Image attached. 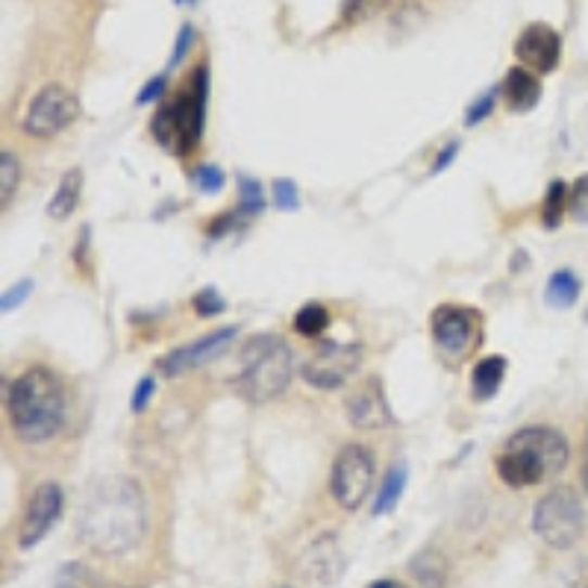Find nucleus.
I'll return each mask as SVG.
<instances>
[{"instance_id": "nucleus-1", "label": "nucleus", "mask_w": 588, "mask_h": 588, "mask_svg": "<svg viewBox=\"0 0 588 588\" xmlns=\"http://www.w3.org/2000/svg\"><path fill=\"white\" fill-rule=\"evenodd\" d=\"M148 500L130 477H106L89 488L77 517V536L98 557H124L144 541Z\"/></svg>"}, {"instance_id": "nucleus-2", "label": "nucleus", "mask_w": 588, "mask_h": 588, "mask_svg": "<svg viewBox=\"0 0 588 588\" xmlns=\"http://www.w3.org/2000/svg\"><path fill=\"white\" fill-rule=\"evenodd\" d=\"M7 416L21 442L27 445L51 442L68 416L62 376L48 366L27 368L7 388Z\"/></svg>"}, {"instance_id": "nucleus-3", "label": "nucleus", "mask_w": 588, "mask_h": 588, "mask_svg": "<svg viewBox=\"0 0 588 588\" xmlns=\"http://www.w3.org/2000/svg\"><path fill=\"white\" fill-rule=\"evenodd\" d=\"M571 459L568 438L553 426H524L507 438L495 457V471L509 488H529L559 477Z\"/></svg>"}, {"instance_id": "nucleus-4", "label": "nucleus", "mask_w": 588, "mask_h": 588, "mask_svg": "<svg viewBox=\"0 0 588 588\" xmlns=\"http://www.w3.org/2000/svg\"><path fill=\"white\" fill-rule=\"evenodd\" d=\"M294 374V354L283 335H254L239 354L235 388L247 404H271L283 395Z\"/></svg>"}, {"instance_id": "nucleus-5", "label": "nucleus", "mask_w": 588, "mask_h": 588, "mask_svg": "<svg viewBox=\"0 0 588 588\" xmlns=\"http://www.w3.org/2000/svg\"><path fill=\"white\" fill-rule=\"evenodd\" d=\"M209 72L197 65L174 101H165L151 122V132L165 151L189 156L203 139L206 124V94H209Z\"/></svg>"}, {"instance_id": "nucleus-6", "label": "nucleus", "mask_w": 588, "mask_h": 588, "mask_svg": "<svg viewBox=\"0 0 588 588\" xmlns=\"http://www.w3.org/2000/svg\"><path fill=\"white\" fill-rule=\"evenodd\" d=\"M583 529H586V509H583L577 488L553 486L533 509V533L548 548H574L583 536Z\"/></svg>"}, {"instance_id": "nucleus-7", "label": "nucleus", "mask_w": 588, "mask_h": 588, "mask_svg": "<svg viewBox=\"0 0 588 588\" xmlns=\"http://www.w3.org/2000/svg\"><path fill=\"white\" fill-rule=\"evenodd\" d=\"M374 450L366 445H345L338 450V457L330 471V491H333L335 503L347 512H354L366 503L368 491L374 486Z\"/></svg>"}, {"instance_id": "nucleus-8", "label": "nucleus", "mask_w": 588, "mask_h": 588, "mask_svg": "<svg viewBox=\"0 0 588 588\" xmlns=\"http://www.w3.org/2000/svg\"><path fill=\"white\" fill-rule=\"evenodd\" d=\"M362 356H366V347L359 342H333L330 338V342H321L315 354H309V359L301 366V374L312 388L335 392L359 371Z\"/></svg>"}, {"instance_id": "nucleus-9", "label": "nucleus", "mask_w": 588, "mask_h": 588, "mask_svg": "<svg viewBox=\"0 0 588 588\" xmlns=\"http://www.w3.org/2000/svg\"><path fill=\"white\" fill-rule=\"evenodd\" d=\"M77 115H80L77 94L68 92L62 82H48L30 101L21 127H24V132L33 136V139H51V136L65 130L68 124L77 122Z\"/></svg>"}, {"instance_id": "nucleus-10", "label": "nucleus", "mask_w": 588, "mask_h": 588, "mask_svg": "<svg viewBox=\"0 0 588 588\" xmlns=\"http://www.w3.org/2000/svg\"><path fill=\"white\" fill-rule=\"evenodd\" d=\"M62 509H65V491H62L60 483H41L27 500V509H24V517H21L18 548H36L41 538L51 533L53 524L60 521Z\"/></svg>"}, {"instance_id": "nucleus-11", "label": "nucleus", "mask_w": 588, "mask_h": 588, "mask_svg": "<svg viewBox=\"0 0 588 588\" xmlns=\"http://www.w3.org/2000/svg\"><path fill=\"white\" fill-rule=\"evenodd\" d=\"M562 56V36L550 24H527L515 39V60L536 74L557 72Z\"/></svg>"}, {"instance_id": "nucleus-12", "label": "nucleus", "mask_w": 588, "mask_h": 588, "mask_svg": "<svg viewBox=\"0 0 588 588\" xmlns=\"http://www.w3.org/2000/svg\"><path fill=\"white\" fill-rule=\"evenodd\" d=\"M477 312H471L465 306L445 304L433 312V342H436L445 354H468L471 345H474V338H477Z\"/></svg>"}, {"instance_id": "nucleus-13", "label": "nucleus", "mask_w": 588, "mask_h": 588, "mask_svg": "<svg viewBox=\"0 0 588 588\" xmlns=\"http://www.w3.org/2000/svg\"><path fill=\"white\" fill-rule=\"evenodd\" d=\"M239 333V327H223V330H215V333L203 335V338H194L192 345H183L165 354L156 366H159V374L163 376H180L186 371H192L197 366H206L209 359L221 354L223 347L230 345Z\"/></svg>"}, {"instance_id": "nucleus-14", "label": "nucleus", "mask_w": 588, "mask_h": 588, "mask_svg": "<svg viewBox=\"0 0 588 588\" xmlns=\"http://www.w3.org/2000/svg\"><path fill=\"white\" fill-rule=\"evenodd\" d=\"M347 421L362 430V433H371V430H383L392 421V412H388L386 392L380 386L376 376H368L362 386H356L347 397Z\"/></svg>"}, {"instance_id": "nucleus-15", "label": "nucleus", "mask_w": 588, "mask_h": 588, "mask_svg": "<svg viewBox=\"0 0 588 588\" xmlns=\"http://www.w3.org/2000/svg\"><path fill=\"white\" fill-rule=\"evenodd\" d=\"M500 94L512 112H529L536 110V103L541 101V82L538 74L524 68V65H512L500 82Z\"/></svg>"}, {"instance_id": "nucleus-16", "label": "nucleus", "mask_w": 588, "mask_h": 588, "mask_svg": "<svg viewBox=\"0 0 588 588\" xmlns=\"http://www.w3.org/2000/svg\"><path fill=\"white\" fill-rule=\"evenodd\" d=\"M507 376V359L503 356H483L474 371H471V388L477 400H488L497 395V388L503 386Z\"/></svg>"}, {"instance_id": "nucleus-17", "label": "nucleus", "mask_w": 588, "mask_h": 588, "mask_svg": "<svg viewBox=\"0 0 588 588\" xmlns=\"http://www.w3.org/2000/svg\"><path fill=\"white\" fill-rule=\"evenodd\" d=\"M80 194H82V171L80 168H72V171L62 177L60 186H56V192H53L51 203H48V215L56 218V221H65V218L80 206Z\"/></svg>"}, {"instance_id": "nucleus-18", "label": "nucleus", "mask_w": 588, "mask_h": 588, "mask_svg": "<svg viewBox=\"0 0 588 588\" xmlns=\"http://www.w3.org/2000/svg\"><path fill=\"white\" fill-rule=\"evenodd\" d=\"M406 480H409V474H406V465L404 462H397V465L388 468V474L383 477V483H380V491H376V500H374V515H386V512H392V509L400 503V497H404L406 491Z\"/></svg>"}, {"instance_id": "nucleus-19", "label": "nucleus", "mask_w": 588, "mask_h": 588, "mask_svg": "<svg viewBox=\"0 0 588 588\" xmlns=\"http://www.w3.org/2000/svg\"><path fill=\"white\" fill-rule=\"evenodd\" d=\"M409 568H412L416 579L424 588H445L447 562L438 550H424V553H418V557L409 562Z\"/></svg>"}, {"instance_id": "nucleus-20", "label": "nucleus", "mask_w": 588, "mask_h": 588, "mask_svg": "<svg viewBox=\"0 0 588 588\" xmlns=\"http://www.w3.org/2000/svg\"><path fill=\"white\" fill-rule=\"evenodd\" d=\"M545 294H548V306H553V309H568V306L577 304L579 277L574 274V271H568V268H562V271L550 277Z\"/></svg>"}, {"instance_id": "nucleus-21", "label": "nucleus", "mask_w": 588, "mask_h": 588, "mask_svg": "<svg viewBox=\"0 0 588 588\" xmlns=\"http://www.w3.org/2000/svg\"><path fill=\"white\" fill-rule=\"evenodd\" d=\"M330 327V312L321 304H306L294 315V333L304 338H321Z\"/></svg>"}, {"instance_id": "nucleus-22", "label": "nucleus", "mask_w": 588, "mask_h": 588, "mask_svg": "<svg viewBox=\"0 0 588 588\" xmlns=\"http://www.w3.org/2000/svg\"><path fill=\"white\" fill-rule=\"evenodd\" d=\"M568 186L557 180V183L548 186V194H545V203H541V221L548 230H557L562 215L568 209Z\"/></svg>"}, {"instance_id": "nucleus-23", "label": "nucleus", "mask_w": 588, "mask_h": 588, "mask_svg": "<svg viewBox=\"0 0 588 588\" xmlns=\"http://www.w3.org/2000/svg\"><path fill=\"white\" fill-rule=\"evenodd\" d=\"M18 180H21L18 159H15V153L3 148V151H0V203H3V209L10 206L15 192H18Z\"/></svg>"}, {"instance_id": "nucleus-24", "label": "nucleus", "mask_w": 588, "mask_h": 588, "mask_svg": "<svg viewBox=\"0 0 588 588\" xmlns=\"http://www.w3.org/2000/svg\"><path fill=\"white\" fill-rule=\"evenodd\" d=\"M386 3L388 0H345V7H342V18H345V24L374 18L376 12L386 10Z\"/></svg>"}, {"instance_id": "nucleus-25", "label": "nucleus", "mask_w": 588, "mask_h": 588, "mask_svg": "<svg viewBox=\"0 0 588 588\" xmlns=\"http://www.w3.org/2000/svg\"><path fill=\"white\" fill-rule=\"evenodd\" d=\"M239 189H242V209H239V213L247 215V218L256 213H263L265 209L263 186L256 183L254 177H242V180H239Z\"/></svg>"}, {"instance_id": "nucleus-26", "label": "nucleus", "mask_w": 588, "mask_h": 588, "mask_svg": "<svg viewBox=\"0 0 588 588\" xmlns=\"http://www.w3.org/2000/svg\"><path fill=\"white\" fill-rule=\"evenodd\" d=\"M192 183L201 194H218L223 189V171L215 168V165H201V168L192 174Z\"/></svg>"}, {"instance_id": "nucleus-27", "label": "nucleus", "mask_w": 588, "mask_h": 588, "mask_svg": "<svg viewBox=\"0 0 588 588\" xmlns=\"http://www.w3.org/2000/svg\"><path fill=\"white\" fill-rule=\"evenodd\" d=\"M568 213L574 215V221L588 223V174L577 177V183L571 189Z\"/></svg>"}, {"instance_id": "nucleus-28", "label": "nucleus", "mask_w": 588, "mask_h": 588, "mask_svg": "<svg viewBox=\"0 0 588 588\" xmlns=\"http://www.w3.org/2000/svg\"><path fill=\"white\" fill-rule=\"evenodd\" d=\"M194 312L201 318H215L218 312H223V301L221 294L215 289H203V292L194 294Z\"/></svg>"}, {"instance_id": "nucleus-29", "label": "nucleus", "mask_w": 588, "mask_h": 588, "mask_svg": "<svg viewBox=\"0 0 588 588\" xmlns=\"http://www.w3.org/2000/svg\"><path fill=\"white\" fill-rule=\"evenodd\" d=\"M86 583H89V571L77 565V562H68V565L60 571L56 588H86Z\"/></svg>"}, {"instance_id": "nucleus-30", "label": "nucleus", "mask_w": 588, "mask_h": 588, "mask_svg": "<svg viewBox=\"0 0 588 588\" xmlns=\"http://www.w3.org/2000/svg\"><path fill=\"white\" fill-rule=\"evenodd\" d=\"M495 94H497L495 89H488V92L483 94L480 101H474V106H471L465 115L468 127H474V124H480L483 118H488V115H491V110H495Z\"/></svg>"}, {"instance_id": "nucleus-31", "label": "nucleus", "mask_w": 588, "mask_h": 588, "mask_svg": "<svg viewBox=\"0 0 588 588\" xmlns=\"http://www.w3.org/2000/svg\"><path fill=\"white\" fill-rule=\"evenodd\" d=\"M153 392H156V380H153V376H142V380H139V386H136V392H132V400H130L132 412H144L148 404H151Z\"/></svg>"}, {"instance_id": "nucleus-32", "label": "nucleus", "mask_w": 588, "mask_h": 588, "mask_svg": "<svg viewBox=\"0 0 588 588\" xmlns=\"http://www.w3.org/2000/svg\"><path fill=\"white\" fill-rule=\"evenodd\" d=\"M274 203H277V209H285V213L297 209V189H294L292 180H277Z\"/></svg>"}, {"instance_id": "nucleus-33", "label": "nucleus", "mask_w": 588, "mask_h": 588, "mask_svg": "<svg viewBox=\"0 0 588 588\" xmlns=\"http://www.w3.org/2000/svg\"><path fill=\"white\" fill-rule=\"evenodd\" d=\"M165 89H168V80H165L163 74H159V77H153V80L144 82V89L139 92V98H136V101H139V106L156 103L165 94Z\"/></svg>"}, {"instance_id": "nucleus-34", "label": "nucleus", "mask_w": 588, "mask_h": 588, "mask_svg": "<svg viewBox=\"0 0 588 588\" xmlns=\"http://www.w3.org/2000/svg\"><path fill=\"white\" fill-rule=\"evenodd\" d=\"M192 41H194V27L192 24H183V27H180V36H177V44H174V51H171V65L186 60V53H189V48H192Z\"/></svg>"}, {"instance_id": "nucleus-35", "label": "nucleus", "mask_w": 588, "mask_h": 588, "mask_svg": "<svg viewBox=\"0 0 588 588\" xmlns=\"http://www.w3.org/2000/svg\"><path fill=\"white\" fill-rule=\"evenodd\" d=\"M30 289H33L30 280H21V283L15 285V289H10V292L3 294V304H0V309H3V312H10V309H15V306L24 304V301H27V292H30Z\"/></svg>"}, {"instance_id": "nucleus-36", "label": "nucleus", "mask_w": 588, "mask_h": 588, "mask_svg": "<svg viewBox=\"0 0 588 588\" xmlns=\"http://www.w3.org/2000/svg\"><path fill=\"white\" fill-rule=\"evenodd\" d=\"M457 153H459V142H447L445 148H442V153H438L436 163H433V174L445 171L447 165H450V163H453V159H457Z\"/></svg>"}, {"instance_id": "nucleus-37", "label": "nucleus", "mask_w": 588, "mask_h": 588, "mask_svg": "<svg viewBox=\"0 0 588 588\" xmlns=\"http://www.w3.org/2000/svg\"><path fill=\"white\" fill-rule=\"evenodd\" d=\"M366 588H409V586H404V583H400V579H374V583H368Z\"/></svg>"}, {"instance_id": "nucleus-38", "label": "nucleus", "mask_w": 588, "mask_h": 588, "mask_svg": "<svg viewBox=\"0 0 588 588\" xmlns=\"http://www.w3.org/2000/svg\"><path fill=\"white\" fill-rule=\"evenodd\" d=\"M583 488H586V497H588V433H586V445H583Z\"/></svg>"}, {"instance_id": "nucleus-39", "label": "nucleus", "mask_w": 588, "mask_h": 588, "mask_svg": "<svg viewBox=\"0 0 588 588\" xmlns=\"http://www.w3.org/2000/svg\"><path fill=\"white\" fill-rule=\"evenodd\" d=\"M174 3H194V0H174Z\"/></svg>"}]
</instances>
